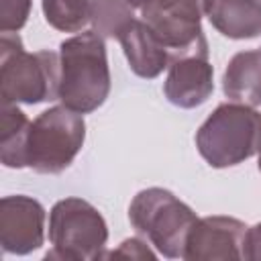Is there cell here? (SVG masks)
Segmentation results:
<instances>
[{
	"label": "cell",
	"mask_w": 261,
	"mask_h": 261,
	"mask_svg": "<svg viewBox=\"0 0 261 261\" xmlns=\"http://www.w3.org/2000/svg\"><path fill=\"white\" fill-rule=\"evenodd\" d=\"M222 92L230 102L261 106V49L239 51L230 57L222 75Z\"/></svg>",
	"instance_id": "13"
},
{
	"label": "cell",
	"mask_w": 261,
	"mask_h": 261,
	"mask_svg": "<svg viewBox=\"0 0 261 261\" xmlns=\"http://www.w3.org/2000/svg\"><path fill=\"white\" fill-rule=\"evenodd\" d=\"M196 147L216 169L247 161L261 149V114L239 102L218 104L196 130Z\"/></svg>",
	"instance_id": "3"
},
{
	"label": "cell",
	"mask_w": 261,
	"mask_h": 261,
	"mask_svg": "<svg viewBox=\"0 0 261 261\" xmlns=\"http://www.w3.org/2000/svg\"><path fill=\"white\" fill-rule=\"evenodd\" d=\"M106 255H110V257H126V259H155V253L147 247V243L137 239V237L122 241L116 251L104 253V257Z\"/></svg>",
	"instance_id": "18"
},
{
	"label": "cell",
	"mask_w": 261,
	"mask_h": 261,
	"mask_svg": "<svg viewBox=\"0 0 261 261\" xmlns=\"http://www.w3.org/2000/svg\"><path fill=\"white\" fill-rule=\"evenodd\" d=\"M204 16L220 35L234 41L261 35V0H204Z\"/></svg>",
	"instance_id": "12"
},
{
	"label": "cell",
	"mask_w": 261,
	"mask_h": 261,
	"mask_svg": "<svg viewBox=\"0 0 261 261\" xmlns=\"http://www.w3.org/2000/svg\"><path fill=\"white\" fill-rule=\"evenodd\" d=\"M214 92V69L208 53H194L171 59L163 82L165 98L177 108L202 106Z\"/></svg>",
	"instance_id": "10"
},
{
	"label": "cell",
	"mask_w": 261,
	"mask_h": 261,
	"mask_svg": "<svg viewBox=\"0 0 261 261\" xmlns=\"http://www.w3.org/2000/svg\"><path fill=\"white\" fill-rule=\"evenodd\" d=\"M31 14V0H0V33H18Z\"/></svg>",
	"instance_id": "17"
},
{
	"label": "cell",
	"mask_w": 261,
	"mask_h": 261,
	"mask_svg": "<svg viewBox=\"0 0 261 261\" xmlns=\"http://www.w3.org/2000/svg\"><path fill=\"white\" fill-rule=\"evenodd\" d=\"M243 259L261 261V222L247 226L243 237Z\"/></svg>",
	"instance_id": "19"
},
{
	"label": "cell",
	"mask_w": 261,
	"mask_h": 261,
	"mask_svg": "<svg viewBox=\"0 0 261 261\" xmlns=\"http://www.w3.org/2000/svg\"><path fill=\"white\" fill-rule=\"evenodd\" d=\"M108 224L100 210L82 198H63L49 212V243L45 259L94 261L104 257Z\"/></svg>",
	"instance_id": "5"
},
{
	"label": "cell",
	"mask_w": 261,
	"mask_h": 261,
	"mask_svg": "<svg viewBox=\"0 0 261 261\" xmlns=\"http://www.w3.org/2000/svg\"><path fill=\"white\" fill-rule=\"evenodd\" d=\"M247 224L232 216H204L198 218L188 234L184 259L214 261V259H243V237Z\"/></svg>",
	"instance_id": "9"
},
{
	"label": "cell",
	"mask_w": 261,
	"mask_h": 261,
	"mask_svg": "<svg viewBox=\"0 0 261 261\" xmlns=\"http://www.w3.org/2000/svg\"><path fill=\"white\" fill-rule=\"evenodd\" d=\"M135 20V8L126 0H90V24L100 37H116Z\"/></svg>",
	"instance_id": "15"
},
{
	"label": "cell",
	"mask_w": 261,
	"mask_h": 261,
	"mask_svg": "<svg viewBox=\"0 0 261 261\" xmlns=\"http://www.w3.org/2000/svg\"><path fill=\"white\" fill-rule=\"evenodd\" d=\"M257 155H259V163H257V165H259V171H261V149H259V153H257Z\"/></svg>",
	"instance_id": "20"
},
{
	"label": "cell",
	"mask_w": 261,
	"mask_h": 261,
	"mask_svg": "<svg viewBox=\"0 0 261 261\" xmlns=\"http://www.w3.org/2000/svg\"><path fill=\"white\" fill-rule=\"evenodd\" d=\"M45 208L22 194L0 200V245L4 253L29 255L45 243Z\"/></svg>",
	"instance_id": "8"
},
{
	"label": "cell",
	"mask_w": 261,
	"mask_h": 261,
	"mask_svg": "<svg viewBox=\"0 0 261 261\" xmlns=\"http://www.w3.org/2000/svg\"><path fill=\"white\" fill-rule=\"evenodd\" d=\"M128 220L139 234L147 237L159 255L184 259L186 241L198 216L169 190L147 188L133 198Z\"/></svg>",
	"instance_id": "4"
},
{
	"label": "cell",
	"mask_w": 261,
	"mask_h": 261,
	"mask_svg": "<svg viewBox=\"0 0 261 261\" xmlns=\"http://www.w3.org/2000/svg\"><path fill=\"white\" fill-rule=\"evenodd\" d=\"M31 120L16 104L2 102L0 108V161L4 167H27V145Z\"/></svg>",
	"instance_id": "14"
},
{
	"label": "cell",
	"mask_w": 261,
	"mask_h": 261,
	"mask_svg": "<svg viewBox=\"0 0 261 261\" xmlns=\"http://www.w3.org/2000/svg\"><path fill=\"white\" fill-rule=\"evenodd\" d=\"M157 35L169 57L208 53L202 31L204 0H126ZM171 63V61H169Z\"/></svg>",
	"instance_id": "7"
},
{
	"label": "cell",
	"mask_w": 261,
	"mask_h": 261,
	"mask_svg": "<svg viewBox=\"0 0 261 261\" xmlns=\"http://www.w3.org/2000/svg\"><path fill=\"white\" fill-rule=\"evenodd\" d=\"M59 100L63 106L88 114L98 110L110 94V67L104 37L86 31L59 45Z\"/></svg>",
	"instance_id": "1"
},
{
	"label": "cell",
	"mask_w": 261,
	"mask_h": 261,
	"mask_svg": "<svg viewBox=\"0 0 261 261\" xmlns=\"http://www.w3.org/2000/svg\"><path fill=\"white\" fill-rule=\"evenodd\" d=\"M118 43L124 51L128 67L139 77L153 80L165 67H169V61H171L169 51L157 39V35L147 27L145 20L135 18L118 35Z\"/></svg>",
	"instance_id": "11"
},
{
	"label": "cell",
	"mask_w": 261,
	"mask_h": 261,
	"mask_svg": "<svg viewBox=\"0 0 261 261\" xmlns=\"http://www.w3.org/2000/svg\"><path fill=\"white\" fill-rule=\"evenodd\" d=\"M86 141L84 114L67 106H51L41 112L29 133L27 167L37 173L57 175L65 171Z\"/></svg>",
	"instance_id": "6"
},
{
	"label": "cell",
	"mask_w": 261,
	"mask_h": 261,
	"mask_svg": "<svg viewBox=\"0 0 261 261\" xmlns=\"http://www.w3.org/2000/svg\"><path fill=\"white\" fill-rule=\"evenodd\" d=\"M49 27L61 33H80L90 22V0H41Z\"/></svg>",
	"instance_id": "16"
},
{
	"label": "cell",
	"mask_w": 261,
	"mask_h": 261,
	"mask_svg": "<svg viewBox=\"0 0 261 261\" xmlns=\"http://www.w3.org/2000/svg\"><path fill=\"white\" fill-rule=\"evenodd\" d=\"M59 53H29L16 33L0 37V96L6 104H41L59 100Z\"/></svg>",
	"instance_id": "2"
}]
</instances>
